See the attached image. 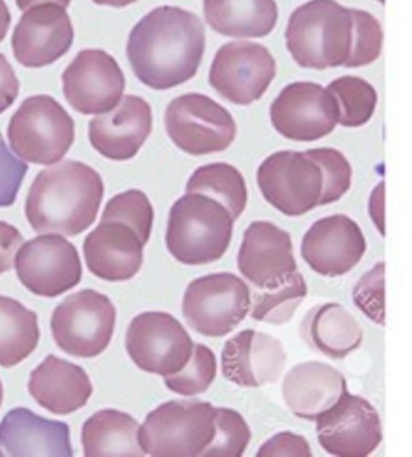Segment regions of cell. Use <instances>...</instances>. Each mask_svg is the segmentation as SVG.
Returning <instances> with one entry per match:
<instances>
[{
    "mask_svg": "<svg viewBox=\"0 0 412 457\" xmlns=\"http://www.w3.org/2000/svg\"><path fill=\"white\" fill-rule=\"evenodd\" d=\"M205 49L202 21L188 10L164 5L151 10L133 27L126 53L139 80L164 91L197 75Z\"/></svg>",
    "mask_w": 412,
    "mask_h": 457,
    "instance_id": "cell-1",
    "label": "cell"
},
{
    "mask_svg": "<svg viewBox=\"0 0 412 457\" xmlns=\"http://www.w3.org/2000/svg\"><path fill=\"white\" fill-rule=\"evenodd\" d=\"M105 195L101 175L77 161L41 170L26 199L34 232L75 237L94 225Z\"/></svg>",
    "mask_w": 412,
    "mask_h": 457,
    "instance_id": "cell-2",
    "label": "cell"
},
{
    "mask_svg": "<svg viewBox=\"0 0 412 457\" xmlns=\"http://www.w3.org/2000/svg\"><path fill=\"white\" fill-rule=\"evenodd\" d=\"M233 222L222 203L206 195L187 194L171 208L167 249L187 266L216 262L231 243Z\"/></svg>",
    "mask_w": 412,
    "mask_h": 457,
    "instance_id": "cell-3",
    "label": "cell"
},
{
    "mask_svg": "<svg viewBox=\"0 0 412 457\" xmlns=\"http://www.w3.org/2000/svg\"><path fill=\"white\" fill-rule=\"evenodd\" d=\"M286 40L302 68L341 67L351 53V12L335 0H310L291 13Z\"/></svg>",
    "mask_w": 412,
    "mask_h": 457,
    "instance_id": "cell-4",
    "label": "cell"
},
{
    "mask_svg": "<svg viewBox=\"0 0 412 457\" xmlns=\"http://www.w3.org/2000/svg\"><path fill=\"white\" fill-rule=\"evenodd\" d=\"M215 433V407L202 401H170L147 414L139 428L144 453L154 457L200 456Z\"/></svg>",
    "mask_w": 412,
    "mask_h": 457,
    "instance_id": "cell-5",
    "label": "cell"
},
{
    "mask_svg": "<svg viewBox=\"0 0 412 457\" xmlns=\"http://www.w3.org/2000/svg\"><path fill=\"white\" fill-rule=\"evenodd\" d=\"M8 137L12 149L27 162L51 166L73 145L75 123L56 99L33 96L13 113Z\"/></svg>",
    "mask_w": 412,
    "mask_h": 457,
    "instance_id": "cell-6",
    "label": "cell"
},
{
    "mask_svg": "<svg viewBox=\"0 0 412 457\" xmlns=\"http://www.w3.org/2000/svg\"><path fill=\"white\" fill-rule=\"evenodd\" d=\"M250 307L248 285L232 273L209 274L192 280L181 304L187 324L209 338H222L235 331Z\"/></svg>",
    "mask_w": 412,
    "mask_h": 457,
    "instance_id": "cell-7",
    "label": "cell"
},
{
    "mask_svg": "<svg viewBox=\"0 0 412 457\" xmlns=\"http://www.w3.org/2000/svg\"><path fill=\"white\" fill-rule=\"evenodd\" d=\"M116 309L105 295L82 290L55 309L51 331L58 348L74 357L101 355L114 335Z\"/></svg>",
    "mask_w": 412,
    "mask_h": 457,
    "instance_id": "cell-8",
    "label": "cell"
},
{
    "mask_svg": "<svg viewBox=\"0 0 412 457\" xmlns=\"http://www.w3.org/2000/svg\"><path fill=\"white\" fill-rule=\"evenodd\" d=\"M172 142L192 156L222 153L236 138L231 113L208 96L188 94L173 99L164 113Z\"/></svg>",
    "mask_w": 412,
    "mask_h": 457,
    "instance_id": "cell-9",
    "label": "cell"
},
{
    "mask_svg": "<svg viewBox=\"0 0 412 457\" xmlns=\"http://www.w3.org/2000/svg\"><path fill=\"white\" fill-rule=\"evenodd\" d=\"M263 197L287 216H301L319 205L323 174L318 164L300 151L270 154L256 173Z\"/></svg>",
    "mask_w": 412,
    "mask_h": 457,
    "instance_id": "cell-10",
    "label": "cell"
},
{
    "mask_svg": "<svg viewBox=\"0 0 412 457\" xmlns=\"http://www.w3.org/2000/svg\"><path fill=\"white\" fill-rule=\"evenodd\" d=\"M126 350L139 370L168 377L187 366L194 343L173 315L147 312L137 315L130 324Z\"/></svg>",
    "mask_w": 412,
    "mask_h": 457,
    "instance_id": "cell-11",
    "label": "cell"
},
{
    "mask_svg": "<svg viewBox=\"0 0 412 457\" xmlns=\"http://www.w3.org/2000/svg\"><path fill=\"white\" fill-rule=\"evenodd\" d=\"M276 77V62L262 44L233 41L216 51L209 84L237 105L259 101Z\"/></svg>",
    "mask_w": 412,
    "mask_h": 457,
    "instance_id": "cell-12",
    "label": "cell"
},
{
    "mask_svg": "<svg viewBox=\"0 0 412 457\" xmlns=\"http://www.w3.org/2000/svg\"><path fill=\"white\" fill-rule=\"evenodd\" d=\"M339 115L338 102L331 91L308 81L286 86L270 109L274 129L294 142L324 138L335 129Z\"/></svg>",
    "mask_w": 412,
    "mask_h": 457,
    "instance_id": "cell-13",
    "label": "cell"
},
{
    "mask_svg": "<svg viewBox=\"0 0 412 457\" xmlns=\"http://www.w3.org/2000/svg\"><path fill=\"white\" fill-rule=\"evenodd\" d=\"M315 421L319 445L332 456H369L383 442V426L376 409L349 390Z\"/></svg>",
    "mask_w": 412,
    "mask_h": 457,
    "instance_id": "cell-14",
    "label": "cell"
},
{
    "mask_svg": "<svg viewBox=\"0 0 412 457\" xmlns=\"http://www.w3.org/2000/svg\"><path fill=\"white\" fill-rule=\"evenodd\" d=\"M16 274L23 287L55 298L80 284L82 266L77 247L61 236H39L17 253Z\"/></svg>",
    "mask_w": 412,
    "mask_h": 457,
    "instance_id": "cell-15",
    "label": "cell"
},
{
    "mask_svg": "<svg viewBox=\"0 0 412 457\" xmlns=\"http://www.w3.org/2000/svg\"><path fill=\"white\" fill-rule=\"evenodd\" d=\"M63 95L84 115L111 112L125 91L126 80L115 58L103 50H82L62 74Z\"/></svg>",
    "mask_w": 412,
    "mask_h": 457,
    "instance_id": "cell-16",
    "label": "cell"
},
{
    "mask_svg": "<svg viewBox=\"0 0 412 457\" xmlns=\"http://www.w3.org/2000/svg\"><path fill=\"white\" fill-rule=\"evenodd\" d=\"M366 240L358 223L338 214L315 221L305 233L301 256L321 276H345L363 259Z\"/></svg>",
    "mask_w": 412,
    "mask_h": 457,
    "instance_id": "cell-17",
    "label": "cell"
},
{
    "mask_svg": "<svg viewBox=\"0 0 412 457\" xmlns=\"http://www.w3.org/2000/svg\"><path fill=\"white\" fill-rule=\"evenodd\" d=\"M74 29L66 10L43 4L27 10L13 29V56L27 68H43L55 63L70 51Z\"/></svg>",
    "mask_w": 412,
    "mask_h": 457,
    "instance_id": "cell-18",
    "label": "cell"
},
{
    "mask_svg": "<svg viewBox=\"0 0 412 457\" xmlns=\"http://www.w3.org/2000/svg\"><path fill=\"white\" fill-rule=\"evenodd\" d=\"M237 267L260 290L283 283L298 270L290 233L273 222L250 223L243 235Z\"/></svg>",
    "mask_w": 412,
    "mask_h": 457,
    "instance_id": "cell-19",
    "label": "cell"
},
{
    "mask_svg": "<svg viewBox=\"0 0 412 457\" xmlns=\"http://www.w3.org/2000/svg\"><path fill=\"white\" fill-rule=\"evenodd\" d=\"M286 362L287 353L281 340L256 329L237 333L226 340L222 352L223 376L241 387L276 383Z\"/></svg>",
    "mask_w": 412,
    "mask_h": 457,
    "instance_id": "cell-20",
    "label": "cell"
},
{
    "mask_svg": "<svg viewBox=\"0 0 412 457\" xmlns=\"http://www.w3.org/2000/svg\"><path fill=\"white\" fill-rule=\"evenodd\" d=\"M153 129L149 103L137 96H125L105 115L88 125V139L96 151L113 161L135 157Z\"/></svg>",
    "mask_w": 412,
    "mask_h": 457,
    "instance_id": "cell-21",
    "label": "cell"
},
{
    "mask_svg": "<svg viewBox=\"0 0 412 457\" xmlns=\"http://www.w3.org/2000/svg\"><path fill=\"white\" fill-rule=\"evenodd\" d=\"M144 246L131 226L118 220H101L86 237L82 250L94 276L106 281H127L142 268Z\"/></svg>",
    "mask_w": 412,
    "mask_h": 457,
    "instance_id": "cell-22",
    "label": "cell"
},
{
    "mask_svg": "<svg viewBox=\"0 0 412 457\" xmlns=\"http://www.w3.org/2000/svg\"><path fill=\"white\" fill-rule=\"evenodd\" d=\"M0 446L9 456L71 457V428L27 408H15L0 422Z\"/></svg>",
    "mask_w": 412,
    "mask_h": 457,
    "instance_id": "cell-23",
    "label": "cell"
},
{
    "mask_svg": "<svg viewBox=\"0 0 412 457\" xmlns=\"http://www.w3.org/2000/svg\"><path fill=\"white\" fill-rule=\"evenodd\" d=\"M347 390L345 377L324 362L308 361L294 366L284 377L282 394L295 417L315 421Z\"/></svg>",
    "mask_w": 412,
    "mask_h": 457,
    "instance_id": "cell-24",
    "label": "cell"
},
{
    "mask_svg": "<svg viewBox=\"0 0 412 457\" xmlns=\"http://www.w3.org/2000/svg\"><path fill=\"white\" fill-rule=\"evenodd\" d=\"M29 391L37 403L50 413L68 415L85 407L94 386L80 366L49 355L30 374Z\"/></svg>",
    "mask_w": 412,
    "mask_h": 457,
    "instance_id": "cell-25",
    "label": "cell"
},
{
    "mask_svg": "<svg viewBox=\"0 0 412 457\" xmlns=\"http://www.w3.org/2000/svg\"><path fill=\"white\" fill-rule=\"evenodd\" d=\"M301 336L312 349L332 360H342L362 345V326L338 303L312 309L301 325Z\"/></svg>",
    "mask_w": 412,
    "mask_h": 457,
    "instance_id": "cell-26",
    "label": "cell"
},
{
    "mask_svg": "<svg viewBox=\"0 0 412 457\" xmlns=\"http://www.w3.org/2000/svg\"><path fill=\"white\" fill-rule=\"evenodd\" d=\"M204 15L213 30L230 37H264L276 27L274 0H204Z\"/></svg>",
    "mask_w": 412,
    "mask_h": 457,
    "instance_id": "cell-27",
    "label": "cell"
},
{
    "mask_svg": "<svg viewBox=\"0 0 412 457\" xmlns=\"http://www.w3.org/2000/svg\"><path fill=\"white\" fill-rule=\"evenodd\" d=\"M139 424L132 415L103 409L82 426L81 443L86 457L146 455L139 442Z\"/></svg>",
    "mask_w": 412,
    "mask_h": 457,
    "instance_id": "cell-28",
    "label": "cell"
},
{
    "mask_svg": "<svg viewBox=\"0 0 412 457\" xmlns=\"http://www.w3.org/2000/svg\"><path fill=\"white\" fill-rule=\"evenodd\" d=\"M40 339L36 312L0 295V366L12 369L37 349Z\"/></svg>",
    "mask_w": 412,
    "mask_h": 457,
    "instance_id": "cell-29",
    "label": "cell"
},
{
    "mask_svg": "<svg viewBox=\"0 0 412 457\" xmlns=\"http://www.w3.org/2000/svg\"><path fill=\"white\" fill-rule=\"evenodd\" d=\"M187 194L206 195L222 203L233 221L242 215L248 203V191L241 171L224 162L198 168L189 179Z\"/></svg>",
    "mask_w": 412,
    "mask_h": 457,
    "instance_id": "cell-30",
    "label": "cell"
},
{
    "mask_svg": "<svg viewBox=\"0 0 412 457\" xmlns=\"http://www.w3.org/2000/svg\"><path fill=\"white\" fill-rule=\"evenodd\" d=\"M307 295V285L298 271L290 274L283 283L271 288H263L256 295L252 318L256 321L270 325H283L290 322Z\"/></svg>",
    "mask_w": 412,
    "mask_h": 457,
    "instance_id": "cell-31",
    "label": "cell"
},
{
    "mask_svg": "<svg viewBox=\"0 0 412 457\" xmlns=\"http://www.w3.org/2000/svg\"><path fill=\"white\" fill-rule=\"evenodd\" d=\"M328 89L338 102L340 125L357 129L373 118L377 104V92L364 79L339 78L329 84Z\"/></svg>",
    "mask_w": 412,
    "mask_h": 457,
    "instance_id": "cell-32",
    "label": "cell"
},
{
    "mask_svg": "<svg viewBox=\"0 0 412 457\" xmlns=\"http://www.w3.org/2000/svg\"><path fill=\"white\" fill-rule=\"evenodd\" d=\"M218 363L215 353L205 345H194L190 360L180 372L164 377L172 393L181 396H198L206 393L215 380Z\"/></svg>",
    "mask_w": 412,
    "mask_h": 457,
    "instance_id": "cell-33",
    "label": "cell"
},
{
    "mask_svg": "<svg viewBox=\"0 0 412 457\" xmlns=\"http://www.w3.org/2000/svg\"><path fill=\"white\" fill-rule=\"evenodd\" d=\"M252 439L245 418L229 408H215V433L211 445L200 456L241 457Z\"/></svg>",
    "mask_w": 412,
    "mask_h": 457,
    "instance_id": "cell-34",
    "label": "cell"
},
{
    "mask_svg": "<svg viewBox=\"0 0 412 457\" xmlns=\"http://www.w3.org/2000/svg\"><path fill=\"white\" fill-rule=\"evenodd\" d=\"M101 220H118L131 226L144 245L149 242L154 222V208L143 191L129 190L106 203Z\"/></svg>",
    "mask_w": 412,
    "mask_h": 457,
    "instance_id": "cell-35",
    "label": "cell"
},
{
    "mask_svg": "<svg viewBox=\"0 0 412 457\" xmlns=\"http://www.w3.org/2000/svg\"><path fill=\"white\" fill-rule=\"evenodd\" d=\"M321 168L323 190L319 205L340 201L351 188L352 167L345 154L332 147H319L305 151Z\"/></svg>",
    "mask_w": 412,
    "mask_h": 457,
    "instance_id": "cell-36",
    "label": "cell"
},
{
    "mask_svg": "<svg viewBox=\"0 0 412 457\" xmlns=\"http://www.w3.org/2000/svg\"><path fill=\"white\" fill-rule=\"evenodd\" d=\"M352 17L351 53L343 65L359 68L372 64L383 51V32L379 21L364 10L349 9Z\"/></svg>",
    "mask_w": 412,
    "mask_h": 457,
    "instance_id": "cell-37",
    "label": "cell"
},
{
    "mask_svg": "<svg viewBox=\"0 0 412 457\" xmlns=\"http://www.w3.org/2000/svg\"><path fill=\"white\" fill-rule=\"evenodd\" d=\"M384 270L383 261L376 263L364 274L353 288V302L356 307L380 326L386 324V305H384Z\"/></svg>",
    "mask_w": 412,
    "mask_h": 457,
    "instance_id": "cell-38",
    "label": "cell"
},
{
    "mask_svg": "<svg viewBox=\"0 0 412 457\" xmlns=\"http://www.w3.org/2000/svg\"><path fill=\"white\" fill-rule=\"evenodd\" d=\"M29 166L13 156L0 134V207H12Z\"/></svg>",
    "mask_w": 412,
    "mask_h": 457,
    "instance_id": "cell-39",
    "label": "cell"
},
{
    "mask_svg": "<svg viewBox=\"0 0 412 457\" xmlns=\"http://www.w3.org/2000/svg\"><path fill=\"white\" fill-rule=\"evenodd\" d=\"M310 445L304 436L293 432H280L257 450L256 457H311Z\"/></svg>",
    "mask_w": 412,
    "mask_h": 457,
    "instance_id": "cell-40",
    "label": "cell"
},
{
    "mask_svg": "<svg viewBox=\"0 0 412 457\" xmlns=\"http://www.w3.org/2000/svg\"><path fill=\"white\" fill-rule=\"evenodd\" d=\"M22 243L23 237L16 227L0 221V276L12 270L13 257Z\"/></svg>",
    "mask_w": 412,
    "mask_h": 457,
    "instance_id": "cell-41",
    "label": "cell"
},
{
    "mask_svg": "<svg viewBox=\"0 0 412 457\" xmlns=\"http://www.w3.org/2000/svg\"><path fill=\"white\" fill-rule=\"evenodd\" d=\"M20 91V81L12 64L0 54V113L5 112L15 103Z\"/></svg>",
    "mask_w": 412,
    "mask_h": 457,
    "instance_id": "cell-42",
    "label": "cell"
},
{
    "mask_svg": "<svg viewBox=\"0 0 412 457\" xmlns=\"http://www.w3.org/2000/svg\"><path fill=\"white\" fill-rule=\"evenodd\" d=\"M369 212L377 231L384 237V182L374 188L369 201Z\"/></svg>",
    "mask_w": 412,
    "mask_h": 457,
    "instance_id": "cell-43",
    "label": "cell"
},
{
    "mask_svg": "<svg viewBox=\"0 0 412 457\" xmlns=\"http://www.w3.org/2000/svg\"><path fill=\"white\" fill-rule=\"evenodd\" d=\"M15 2L22 12H27V10L34 8V6L43 4H55L63 9H66L71 4V0H15Z\"/></svg>",
    "mask_w": 412,
    "mask_h": 457,
    "instance_id": "cell-44",
    "label": "cell"
},
{
    "mask_svg": "<svg viewBox=\"0 0 412 457\" xmlns=\"http://www.w3.org/2000/svg\"><path fill=\"white\" fill-rule=\"evenodd\" d=\"M10 23H12V13L4 0H0V43L5 39Z\"/></svg>",
    "mask_w": 412,
    "mask_h": 457,
    "instance_id": "cell-45",
    "label": "cell"
},
{
    "mask_svg": "<svg viewBox=\"0 0 412 457\" xmlns=\"http://www.w3.org/2000/svg\"><path fill=\"white\" fill-rule=\"evenodd\" d=\"M136 2L137 0H94L95 4L114 6V8H125Z\"/></svg>",
    "mask_w": 412,
    "mask_h": 457,
    "instance_id": "cell-46",
    "label": "cell"
},
{
    "mask_svg": "<svg viewBox=\"0 0 412 457\" xmlns=\"http://www.w3.org/2000/svg\"><path fill=\"white\" fill-rule=\"evenodd\" d=\"M3 398H4V390H3L2 381H0V407H2Z\"/></svg>",
    "mask_w": 412,
    "mask_h": 457,
    "instance_id": "cell-47",
    "label": "cell"
},
{
    "mask_svg": "<svg viewBox=\"0 0 412 457\" xmlns=\"http://www.w3.org/2000/svg\"><path fill=\"white\" fill-rule=\"evenodd\" d=\"M377 2L381 3V4H384V0H377Z\"/></svg>",
    "mask_w": 412,
    "mask_h": 457,
    "instance_id": "cell-48",
    "label": "cell"
}]
</instances>
